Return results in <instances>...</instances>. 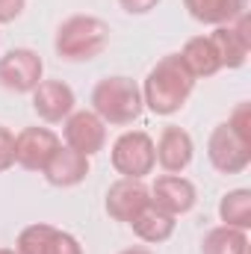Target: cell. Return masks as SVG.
Wrapping results in <instances>:
<instances>
[{
	"label": "cell",
	"mask_w": 251,
	"mask_h": 254,
	"mask_svg": "<svg viewBox=\"0 0 251 254\" xmlns=\"http://www.w3.org/2000/svg\"><path fill=\"white\" fill-rule=\"evenodd\" d=\"M192 86H195V77L189 74L184 60L172 54V57H163L157 68L148 74L145 101L157 116H172L187 104V98L192 95Z\"/></svg>",
	"instance_id": "1"
},
{
	"label": "cell",
	"mask_w": 251,
	"mask_h": 254,
	"mask_svg": "<svg viewBox=\"0 0 251 254\" xmlns=\"http://www.w3.org/2000/svg\"><path fill=\"white\" fill-rule=\"evenodd\" d=\"M210 160L219 172L237 175L251 163V107L240 104L228 125H219L210 136Z\"/></svg>",
	"instance_id": "2"
},
{
	"label": "cell",
	"mask_w": 251,
	"mask_h": 254,
	"mask_svg": "<svg viewBox=\"0 0 251 254\" xmlns=\"http://www.w3.org/2000/svg\"><path fill=\"white\" fill-rule=\"evenodd\" d=\"M107 42H110V27L92 15L68 18L57 33V51L63 60H71V63L95 60L107 48Z\"/></svg>",
	"instance_id": "3"
},
{
	"label": "cell",
	"mask_w": 251,
	"mask_h": 254,
	"mask_svg": "<svg viewBox=\"0 0 251 254\" xmlns=\"http://www.w3.org/2000/svg\"><path fill=\"white\" fill-rule=\"evenodd\" d=\"M92 104H95V113L104 122H110V125H130L142 113L139 89L127 77H107V80H101L95 86V92H92Z\"/></svg>",
	"instance_id": "4"
},
{
	"label": "cell",
	"mask_w": 251,
	"mask_h": 254,
	"mask_svg": "<svg viewBox=\"0 0 251 254\" xmlns=\"http://www.w3.org/2000/svg\"><path fill=\"white\" fill-rule=\"evenodd\" d=\"M157 154H154V142L148 133H125L116 139L113 145V166L125 175V178H142L154 169Z\"/></svg>",
	"instance_id": "5"
},
{
	"label": "cell",
	"mask_w": 251,
	"mask_h": 254,
	"mask_svg": "<svg viewBox=\"0 0 251 254\" xmlns=\"http://www.w3.org/2000/svg\"><path fill=\"white\" fill-rule=\"evenodd\" d=\"M57 148H60L57 133H51L45 127H27L15 136V163L30 172L45 169L48 160L57 154Z\"/></svg>",
	"instance_id": "6"
},
{
	"label": "cell",
	"mask_w": 251,
	"mask_h": 254,
	"mask_svg": "<svg viewBox=\"0 0 251 254\" xmlns=\"http://www.w3.org/2000/svg\"><path fill=\"white\" fill-rule=\"evenodd\" d=\"M42 80V60L33 51H9L0 60V86L12 92H33Z\"/></svg>",
	"instance_id": "7"
},
{
	"label": "cell",
	"mask_w": 251,
	"mask_h": 254,
	"mask_svg": "<svg viewBox=\"0 0 251 254\" xmlns=\"http://www.w3.org/2000/svg\"><path fill=\"white\" fill-rule=\"evenodd\" d=\"M18 254H83L71 234H63L51 225H33L21 234Z\"/></svg>",
	"instance_id": "8"
},
{
	"label": "cell",
	"mask_w": 251,
	"mask_h": 254,
	"mask_svg": "<svg viewBox=\"0 0 251 254\" xmlns=\"http://www.w3.org/2000/svg\"><path fill=\"white\" fill-rule=\"evenodd\" d=\"M65 142H68V148H74L83 157L98 154L104 148V142H107L104 122L95 113H74L68 119V125H65Z\"/></svg>",
	"instance_id": "9"
},
{
	"label": "cell",
	"mask_w": 251,
	"mask_h": 254,
	"mask_svg": "<svg viewBox=\"0 0 251 254\" xmlns=\"http://www.w3.org/2000/svg\"><path fill=\"white\" fill-rule=\"evenodd\" d=\"M148 204H151V198H148V190L139 184V178L119 181L113 190L107 192V210L119 222H133Z\"/></svg>",
	"instance_id": "10"
},
{
	"label": "cell",
	"mask_w": 251,
	"mask_h": 254,
	"mask_svg": "<svg viewBox=\"0 0 251 254\" xmlns=\"http://www.w3.org/2000/svg\"><path fill=\"white\" fill-rule=\"evenodd\" d=\"M213 45L219 51V60L228 68H240L249 57L251 39H249V21H246V12L240 15V24L237 27H219L213 36Z\"/></svg>",
	"instance_id": "11"
},
{
	"label": "cell",
	"mask_w": 251,
	"mask_h": 254,
	"mask_svg": "<svg viewBox=\"0 0 251 254\" xmlns=\"http://www.w3.org/2000/svg\"><path fill=\"white\" fill-rule=\"evenodd\" d=\"M33 92H36L33 95V107H36V113L45 122H60V119H65L74 110V92L65 86L63 80L39 83Z\"/></svg>",
	"instance_id": "12"
},
{
	"label": "cell",
	"mask_w": 251,
	"mask_h": 254,
	"mask_svg": "<svg viewBox=\"0 0 251 254\" xmlns=\"http://www.w3.org/2000/svg\"><path fill=\"white\" fill-rule=\"evenodd\" d=\"M42 172L54 187H74L89 175V157L77 154L74 148H57V154L48 160Z\"/></svg>",
	"instance_id": "13"
},
{
	"label": "cell",
	"mask_w": 251,
	"mask_h": 254,
	"mask_svg": "<svg viewBox=\"0 0 251 254\" xmlns=\"http://www.w3.org/2000/svg\"><path fill=\"white\" fill-rule=\"evenodd\" d=\"M154 154H157V163L169 175L184 172L189 163H192V139H189L187 130H181V127H166Z\"/></svg>",
	"instance_id": "14"
},
{
	"label": "cell",
	"mask_w": 251,
	"mask_h": 254,
	"mask_svg": "<svg viewBox=\"0 0 251 254\" xmlns=\"http://www.w3.org/2000/svg\"><path fill=\"white\" fill-rule=\"evenodd\" d=\"M154 204L166 213H189L195 204V187L178 178V175H163L154 184Z\"/></svg>",
	"instance_id": "15"
},
{
	"label": "cell",
	"mask_w": 251,
	"mask_h": 254,
	"mask_svg": "<svg viewBox=\"0 0 251 254\" xmlns=\"http://www.w3.org/2000/svg\"><path fill=\"white\" fill-rule=\"evenodd\" d=\"M181 60H184V65L189 68L192 77H210V74H216L222 68V60H219V51H216L213 39H204V36L189 39Z\"/></svg>",
	"instance_id": "16"
},
{
	"label": "cell",
	"mask_w": 251,
	"mask_h": 254,
	"mask_svg": "<svg viewBox=\"0 0 251 254\" xmlns=\"http://www.w3.org/2000/svg\"><path fill=\"white\" fill-rule=\"evenodd\" d=\"M189 15L201 24H231L246 12V0H184Z\"/></svg>",
	"instance_id": "17"
},
{
	"label": "cell",
	"mask_w": 251,
	"mask_h": 254,
	"mask_svg": "<svg viewBox=\"0 0 251 254\" xmlns=\"http://www.w3.org/2000/svg\"><path fill=\"white\" fill-rule=\"evenodd\" d=\"M130 225H133V231H136L145 243H163V240H169L172 231H175V216L166 213V210H160L157 204H148Z\"/></svg>",
	"instance_id": "18"
},
{
	"label": "cell",
	"mask_w": 251,
	"mask_h": 254,
	"mask_svg": "<svg viewBox=\"0 0 251 254\" xmlns=\"http://www.w3.org/2000/svg\"><path fill=\"white\" fill-rule=\"evenodd\" d=\"M246 249H249L246 234L234 231L231 225L210 231L207 240H204V254H246Z\"/></svg>",
	"instance_id": "19"
},
{
	"label": "cell",
	"mask_w": 251,
	"mask_h": 254,
	"mask_svg": "<svg viewBox=\"0 0 251 254\" xmlns=\"http://www.w3.org/2000/svg\"><path fill=\"white\" fill-rule=\"evenodd\" d=\"M219 213H222V219H225L228 225L249 228L251 225V192L249 190H237V192H231V195H225Z\"/></svg>",
	"instance_id": "20"
},
{
	"label": "cell",
	"mask_w": 251,
	"mask_h": 254,
	"mask_svg": "<svg viewBox=\"0 0 251 254\" xmlns=\"http://www.w3.org/2000/svg\"><path fill=\"white\" fill-rule=\"evenodd\" d=\"M12 163H15V136L6 127H0V172H6Z\"/></svg>",
	"instance_id": "21"
},
{
	"label": "cell",
	"mask_w": 251,
	"mask_h": 254,
	"mask_svg": "<svg viewBox=\"0 0 251 254\" xmlns=\"http://www.w3.org/2000/svg\"><path fill=\"white\" fill-rule=\"evenodd\" d=\"M24 9V0H0V24L15 21Z\"/></svg>",
	"instance_id": "22"
},
{
	"label": "cell",
	"mask_w": 251,
	"mask_h": 254,
	"mask_svg": "<svg viewBox=\"0 0 251 254\" xmlns=\"http://www.w3.org/2000/svg\"><path fill=\"white\" fill-rule=\"evenodd\" d=\"M157 3H160V0H122V6H125L130 15H145V12H151Z\"/></svg>",
	"instance_id": "23"
},
{
	"label": "cell",
	"mask_w": 251,
	"mask_h": 254,
	"mask_svg": "<svg viewBox=\"0 0 251 254\" xmlns=\"http://www.w3.org/2000/svg\"><path fill=\"white\" fill-rule=\"evenodd\" d=\"M122 254H151L148 249H130V252H122Z\"/></svg>",
	"instance_id": "24"
},
{
	"label": "cell",
	"mask_w": 251,
	"mask_h": 254,
	"mask_svg": "<svg viewBox=\"0 0 251 254\" xmlns=\"http://www.w3.org/2000/svg\"><path fill=\"white\" fill-rule=\"evenodd\" d=\"M0 254H15V252H9V249H0Z\"/></svg>",
	"instance_id": "25"
}]
</instances>
